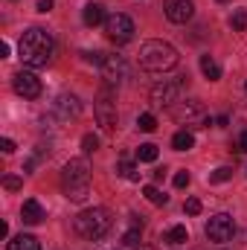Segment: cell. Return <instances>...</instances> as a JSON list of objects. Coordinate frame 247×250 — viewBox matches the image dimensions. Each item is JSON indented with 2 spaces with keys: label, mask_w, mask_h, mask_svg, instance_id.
Returning a JSON list of instances; mask_svg holds the SVG:
<instances>
[{
  "label": "cell",
  "mask_w": 247,
  "mask_h": 250,
  "mask_svg": "<svg viewBox=\"0 0 247 250\" xmlns=\"http://www.w3.org/2000/svg\"><path fill=\"white\" fill-rule=\"evenodd\" d=\"M230 26H233V32H245L247 29V9H236L230 15Z\"/></svg>",
  "instance_id": "obj_23"
},
{
  "label": "cell",
  "mask_w": 247,
  "mask_h": 250,
  "mask_svg": "<svg viewBox=\"0 0 247 250\" xmlns=\"http://www.w3.org/2000/svg\"><path fill=\"white\" fill-rule=\"evenodd\" d=\"M96 148H99V137H96V134H84V137H82V151H84V154H93Z\"/></svg>",
  "instance_id": "obj_26"
},
{
  "label": "cell",
  "mask_w": 247,
  "mask_h": 250,
  "mask_svg": "<svg viewBox=\"0 0 247 250\" xmlns=\"http://www.w3.org/2000/svg\"><path fill=\"white\" fill-rule=\"evenodd\" d=\"M143 195H145V198H148L151 204H157V207H163V204L169 201V195H163V192H160V189L154 187V184H151V187H145V189H143Z\"/></svg>",
  "instance_id": "obj_24"
},
{
  "label": "cell",
  "mask_w": 247,
  "mask_h": 250,
  "mask_svg": "<svg viewBox=\"0 0 247 250\" xmlns=\"http://www.w3.org/2000/svg\"><path fill=\"white\" fill-rule=\"evenodd\" d=\"M93 111H96V120H99V125H102L105 131H114V128H117L120 114H117V99H114V90H111V87H102V90H99Z\"/></svg>",
  "instance_id": "obj_7"
},
{
  "label": "cell",
  "mask_w": 247,
  "mask_h": 250,
  "mask_svg": "<svg viewBox=\"0 0 247 250\" xmlns=\"http://www.w3.org/2000/svg\"><path fill=\"white\" fill-rule=\"evenodd\" d=\"M230 178H233V169H230V166H221V169H215V172L209 175L212 184H224V181H230Z\"/></svg>",
  "instance_id": "obj_27"
},
{
  "label": "cell",
  "mask_w": 247,
  "mask_h": 250,
  "mask_svg": "<svg viewBox=\"0 0 247 250\" xmlns=\"http://www.w3.org/2000/svg\"><path fill=\"white\" fill-rule=\"evenodd\" d=\"M53 3H56V0H38V6H35V9H38V12H50V9H53Z\"/></svg>",
  "instance_id": "obj_32"
},
{
  "label": "cell",
  "mask_w": 247,
  "mask_h": 250,
  "mask_svg": "<svg viewBox=\"0 0 247 250\" xmlns=\"http://www.w3.org/2000/svg\"><path fill=\"white\" fill-rule=\"evenodd\" d=\"M163 12H166V18L172 23H186V21H192L195 6H192V0H166L163 3Z\"/></svg>",
  "instance_id": "obj_12"
},
{
  "label": "cell",
  "mask_w": 247,
  "mask_h": 250,
  "mask_svg": "<svg viewBox=\"0 0 247 250\" xmlns=\"http://www.w3.org/2000/svg\"><path fill=\"white\" fill-rule=\"evenodd\" d=\"M178 50L166 41H145L140 47V67L148 73H166L178 64Z\"/></svg>",
  "instance_id": "obj_4"
},
{
  "label": "cell",
  "mask_w": 247,
  "mask_h": 250,
  "mask_svg": "<svg viewBox=\"0 0 247 250\" xmlns=\"http://www.w3.org/2000/svg\"><path fill=\"white\" fill-rule=\"evenodd\" d=\"M233 236H236V221H233L227 212H218V215H212V218L206 221V239H209V242L224 245V242H230Z\"/></svg>",
  "instance_id": "obj_9"
},
{
  "label": "cell",
  "mask_w": 247,
  "mask_h": 250,
  "mask_svg": "<svg viewBox=\"0 0 247 250\" xmlns=\"http://www.w3.org/2000/svg\"><path fill=\"white\" fill-rule=\"evenodd\" d=\"M137 250H157V248H145V245H140V248H137Z\"/></svg>",
  "instance_id": "obj_36"
},
{
  "label": "cell",
  "mask_w": 247,
  "mask_h": 250,
  "mask_svg": "<svg viewBox=\"0 0 247 250\" xmlns=\"http://www.w3.org/2000/svg\"><path fill=\"white\" fill-rule=\"evenodd\" d=\"M21 218H23V224H41V221L47 218V209H44V207H41L35 198H29V201H23Z\"/></svg>",
  "instance_id": "obj_14"
},
{
  "label": "cell",
  "mask_w": 247,
  "mask_h": 250,
  "mask_svg": "<svg viewBox=\"0 0 247 250\" xmlns=\"http://www.w3.org/2000/svg\"><path fill=\"white\" fill-rule=\"evenodd\" d=\"M9 56V44L6 41H0V59H6Z\"/></svg>",
  "instance_id": "obj_35"
},
{
  "label": "cell",
  "mask_w": 247,
  "mask_h": 250,
  "mask_svg": "<svg viewBox=\"0 0 247 250\" xmlns=\"http://www.w3.org/2000/svg\"><path fill=\"white\" fill-rule=\"evenodd\" d=\"M134 221H131V227L125 230V236H123V248H140V239H143V221L137 218V215H131Z\"/></svg>",
  "instance_id": "obj_15"
},
{
  "label": "cell",
  "mask_w": 247,
  "mask_h": 250,
  "mask_svg": "<svg viewBox=\"0 0 247 250\" xmlns=\"http://www.w3.org/2000/svg\"><path fill=\"white\" fill-rule=\"evenodd\" d=\"M117 175L125 178V181H140V172H137V166L131 160H120L117 163Z\"/></svg>",
  "instance_id": "obj_22"
},
{
  "label": "cell",
  "mask_w": 247,
  "mask_h": 250,
  "mask_svg": "<svg viewBox=\"0 0 247 250\" xmlns=\"http://www.w3.org/2000/svg\"><path fill=\"white\" fill-rule=\"evenodd\" d=\"M239 151L247 154V131H242V137H239Z\"/></svg>",
  "instance_id": "obj_34"
},
{
  "label": "cell",
  "mask_w": 247,
  "mask_h": 250,
  "mask_svg": "<svg viewBox=\"0 0 247 250\" xmlns=\"http://www.w3.org/2000/svg\"><path fill=\"white\" fill-rule=\"evenodd\" d=\"M82 21H84L87 26H99L102 21H108V18H105V6H102V3H87L84 12H82Z\"/></svg>",
  "instance_id": "obj_16"
},
{
  "label": "cell",
  "mask_w": 247,
  "mask_h": 250,
  "mask_svg": "<svg viewBox=\"0 0 247 250\" xmlns=\"http://www.w3.org/2000/svg\"><path fill=\"white\" fill-rule=\"evenodd\" d=\"M0 148H3V154H12V151H15V143H12L9 137H3V140H0Z\"/></svg>",
  "instance_id": "obj_31"
},
{
  "label": "cell",
  "mask_w": 247,
  "mask_h": 250,
  "mask_svg": "<svg viewBox=\"0 0 247 250\" xmlns=\"http://www.w3.org/2000/svg\"><path fill=\"white\" fill-rule=\"evenodd\" d=\"M184 79H163L160 84H154L151 87V105L154 108H175L181 102V96H184V87H186Z\"/></svg>",
  "instance_id": "obj_5"
},
{
  "label": "cell",
  "mask_w": 247,
  "mask_h": 250,
  "mask_svg": "<svg viewBox=\"0 0 247 250\" xmlns=\"http://www.w3.org/2000/svg\"><path fill=\"white\" fill-rule=\"evenodd\" d=\"M172 114H175L178 123L192 125V128H206V125H212V120L206 117V111H204V105H201L198 99H181V102L172 108Z\"/></svg>",
  "instance_id": "obj_6"
},
{
  "label": "cell",
  "mask_w": 247,
  "mask_h": 250,
  "mask_svg": "<svg viewBox=\"0 0 247 250\" xmlns=\"http://www.w3.org/2000/svg\"><path fill=\"white\" fill-rule=\"evenodd\" d=\"M157 154H160V151H157L154 143H143V146L137 148V160H140V163H154Z\"/></svg>",
  "instance_id": "obj_21"
},
{
  "label": "cell",
  "mask_w": 247,
  "mask_h": 250,
  "mask_svg": "<svg viewBox=\"0 0 247 250\" xmlns=\"http://www.w3.org/2000/svg\"><path fill=\"white\" fill-rule=\"evenodd\" d=\"M218 3H227V0H218Z\"/></svg>",
  "instance_id": "obj_37"
},
{
  "label": "cell",
  "mask_w": 247,
  "mask_h": 250,
  "mask_svg": "<svg viewBox=\"0 0 247 250\" xmlns=\"http://www.w3.org/2000/svg\"><path fill=\"white\" fill-rule=\"evenodd\" d=\"M84 62H90V64H102V56H99V53H84Z\"/></svg>",
  "instance_id": "obj_33"
},
{
  "label": "cell",
  "mask_w": 247,
  "mask_h": 250,
  "mask_svg": "<svg viewBox=\"0 0 247 250\" xmlns=\"http://www.w3.org/2000/svg\"><path fill=\"white\" fill-rule=\"evenodd\" d=\"M12 87H15V93L23 96V99H38V96H41V79H38L32 70H18V73L12 76Z\"/></svg>",
  "instance_id": "obj_11"
},
{
  "label": "cell",
  "mask_w": 247,
  "mask_h": 250,
  "mask_svg": "<svg viewBox=\"0 0 247 250\" xmlns=\"http://www.w3.org/2000/svg\"><path fill=\"white\" fill-rule=\"evenodd\" d=\"M62 189L64 195L76 204H82L87 195H90V166L84 157H76L70 160L62 169Z\"/></svg>",
  "instance_id": "obj_2"
},
{
  "label": "cell",
  "mask_w": 247,
  "mask_h": 250,
  "mask_svg": "<svg viewBox=\"0 0 247 250\" xmlns=\"http://www.w3.org/2000/svg\"><path fill=\"white\" fill-rule=\"evenodd\" d=\"M53 108H56V114H59L62 120H73V117L82 114V102H79V96H73V93H62Z\"/></svg>",
  "instance_id": "obj_13"
},
{
  "label": "cell",
  "mask_w": 247,
  "mask_h": 250,
  "mask_svg": "<svg viewBox=\"0 0 247 250\" xmlns=\"http://www.w3.org/2000/svg\"><path fill=\"white\" fill-rule=\"evenodd\" d=\"M201 73H204L209 82H218V79H221V67L215 64L212 56H201Z\"/></svg>",
  "instance_id": "obj_18"
},
{
  "label": "cell",
  "mask_w": 247,
  "mask_h": 250,
  "mask_svg": "<svg viewBox=\"0 0 247 250\" xmlns=\"http://www.w3.org/2000/svg\"><path fill=\"white\" fill-rule=\"evenodd\" d=\"M53 53H56V41L41 26L26 29L21 35V41H18V59L26 67H47L50 59H53Z\"/></svg>",
  "instance_id": "obj_1"
},
{
  "label": "cell",
  "mask_w": 247,
  "mask_h": 250,
  "mask_svg": "<svg viewBox=\"0 0 247 250\" xmlns=\"http://www.w3.org/2000/svg\"><path fill=\"white\" fill-rule=\"evenodd\" d=\"M111 224H114V218H111V212H108L105 207L82 209V212L76 215V221H73L76 233H79L82 239H87V242H99V239H105L108 230H111Z\"/></svg>",
  "instance_id": "obj_3"
},
{
  "label": "cell",
  "mask_w": 247,
  "mask_h": 250,
  "mask_svg": "<svg viewBox=\"0 0 247 250\" xmlns=\"http://www.w3.org/2000/svg\"><path fill=\"white\" fill-rule=\"evenodd\" d=\"M6 250H41V245H38V239H35V236L21 233V236H15V239L9 242V248H6Z\"/></svg>",
  "instance_id": "obj_17"
},
{
  "label": "cell",
  "mask_w": 247,
  "mask_h": 250,
  "mask_svg": "<svg viewBox=\"0 0 247 250\" xmlns=\"http://www.w3.org/2000/svg\"><path fill=\"white\" fill-rule=\"evenodd\" d=\"M99 67H102V79L108 87H120L128 79V64H125L123 56H105Z\"/></svg>",
  "instance_id": "obj_10"
},
{
  "label": "cell",
  "mask_w": 247,
  "mask_h": 250,
  "mask_svg": "<svg viewBox=\"0 0 247 250\" xmlns=\"http://www.w3.org/2000/svg\"><path fill=\"white\" fill-rule=\"evenodd\" d=\"M184 209H186V215H198V212H201V201H198V198H189Z\"/></svg>",
  "instance_id": "obj_29"
},
{
  "label": "cell",
  "mask_w": 247,
  "mask_h": 250,
  "mask_svg": "<svg viewBox=\"0 0 247 250\" xmlns=\"http://www.w3.org/2000/svg\"><path fill=\"white\" fill-rule=\"evenodd\" d=\"M134 32H137V26H134V21H131L128 15H123V12L108 15V21H105V35H108L111 41L128 44V41L134 38Z\"/></svg>",
  "instance_id": "obj_8"
},
{
  "label": "cell",
  "mask_w": 247,
  "mask_h": 250,
  "mask_svg": "<svg viewBox=\"0 0 247 250\" xmlns=\"http://www.w3.org/2000/svg\"><path fill=\"white\" fill-rule=\"evenodd\" d=\"M163 242H166V245H175V248H178V245H184V242H189V233H186V227H181V224H178V227L166 230Z\"/></svg>",
  "instance_id": "obj_20"
},
{
  "label": "cell",
  "mask_w": 247,
  "mask_h": 250,
  "mask_svg": "<svg viewBox=\"0 0 247 250\" xmlns=\"http://www.w3.org/2000/svg\"><path fill=\"white\" fill-rule=\"evenodd\" d=\"M21 187H23V181H21V178H15V175H6V178H3V189H9V192H18Z\"/></svg>",
  "instance_id": "obj_28"
},
{
  "label": "cell",
  "mask_w": 247,
  "mask_h": 250,
  "mask_svg": "<svg viewBox=\"0 0 247 250\" xmlns=\"http://www.w3.org/2000/svg\"><path fill=\"white\" fill-rule=\"evenodd\" d=\"M192 146H195V137H192V131H186V128L172 137V148H175V151H189Z\"/></svg>",
  "instance_id": "obj_19"
},
{
  "label": "cell",
  "mask_w": 247,
  "mask_h": 250,
  "mask_svg": "<svg viewBox=\"0 0 247 250\" xmlns=\"http://www.w3.org/2000/svg\"><path fill=\"white\" fill-rule=\"evenodd\" d=\"M137 128L145 131V134H151V131L157 128V120H154L151 114H140V117H137Z\"/></svg>",
  "instance_id": "obj_25"
},
{
  "label": "cell",
  "mask_w": 247,
  "mask_h": 250,
  "mask_svg": "<svg viewBox=\"0 0 247 250\" xmlns=\"http://www.w3.org/2000/svg\"><path fill=\"white\" fill-rule=\"evenodd\" d=\"M189 181H192V178H189V172H178V175H175V187H178V189L189 187Z\"/></svg>",
  "instance_id": "obj_30"
}]
</instances>
